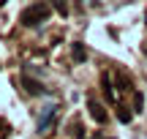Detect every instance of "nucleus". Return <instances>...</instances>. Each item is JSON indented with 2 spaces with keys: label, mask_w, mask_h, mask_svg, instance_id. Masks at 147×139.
Segmentation results:
<instances>
[{
  "label": "nucleus",
  "mask_w": 147,
  "mask_h": 139,
  "mask_svg": "<svg viewBox=\"0 0 147 139\" xmlns=\"http://www.w3.org/2000/svg\"><path fill=\"white\" fill-rule=\"evenodd\" d=\"M49 14H52V8H49L47 3H33L19 14V22L25 27H36V25H41V22H47Z\"/></svg>",
  "instance_id": "1"
},
{
  "label": "nucleus",
  "mask_w": 147,
  "mask_h": 139,
  "mask_svg": "<svg viewBox=\"0 0 147 139\" xmlns=\"http://www.w3.org/2000/svg\"><path fill=\"white\" fill-rule=\"evenodd\" d=\"M55 115H57V107H55V104H49V107L44 109V115L38 117V134L49 128V123H52V117H55Z\"/></svg>",
  "instance_id": "2"
},
{
  "label": "nucleus",
  "mask_w": 147,
  "mask_h": 139,
  "mask_svg": "<svg viewBox=\"0 0 147 139\" xmlns=\"http://www.w3.org/2000/svg\"><path fill=\"white\" fill-rule=\"evenodd\" d=\"M87 107H90V115H93L95 123H106V109L101 107L95 98H87Z\"/></svg>",
  "instance_id": "3"
},
{
  "label": "nucleus",
  "mask_w": 147,
  "mask_h": 139,
  "mask_svg": "<svg viewBox=\"0 0 147 139\" xmlns=\"http://www.w3.org/2000/svg\"><path fill=\"white\" fill-rule=\"evenodd\" d=\"M22 85H25V90L30 93V96H41L47 87L41 85V82H36V79H30V76H22Z\"/></svg>",
  "instance_id": "4"
},
{
  "label": "nucleus",
  "mask_w": 147,
  "mask_h": 139,
  "mask_svg": "<svg viewBox=\"0 0 147 139\" xmlns=\"http://www.w3.org/2000/svg\"><path fill=\"white\" fill-rule=\"evenodd\" d=\"M71 55H74V63H84L87 60V52H84L82 44H71Z\"/></svg>",
  "instance_id": "5"
},
{
  "label": "nucleus",
  "mask_w": 147,
  "mask_h": 139,
  "mask_svg": "<svg viewBox=\"0 0 147 139\" xmlns=\"http://www.w3.org/2000/svg\"><path fill=\"white\" fill-rule=\"evenodd\" d=\"M101 82H104V93H106V98H109V101H115V90H112V79H109V76H104Z\"/></svg>",
  "instance_id": "6"
},
{
  "label": "nucleus",
  "mask_w": 147,
  "mask_h": 139,
  "mask_svg": "<svg viewBox=\"0 0 147 139\" xmlns=\"http://www.w3.org/2000/svg\"><path fill=\"white\" fill-rule=\"evenodd\" d=\"M52 5H55V8H57V14H68V3H65V0H52Z\"/></svg>",
  "instance_id": "7"
},
{
  "label": "nucleus",
  "mask_w": 147,
  "mask_h": 139,
  "mask_svg": "<svg viewBox=\"0 0 147 139\" xmlns=\"http://www.w3.org/2000/svg\"><path fill=\"white\" fill-rule=\"evenodd\" d=\"M71 134H74V139H84V131H82V126H79V120H74Z\"/></svg>",
  "instance_id": "8"
},
{
  "label": "nucleus",
  "mask_w": 147,
  "mask_h": 139,
  "mask_svg": "<svg viewBox=\"0 0 147 139\" xmlns=\"http://www.w3.org/2000/svg\"><path fill=\"white\" fill-rule=\"evenodd\" d=\"M142 104H144L142 93H134V109H136V112H142Z\"/></svg>",
  "instance_id": "9"
},
{
  "label": "nucleus",
  "mask_w": 147,
  "mask_h": 139,
  "mask_svg": "<svg viewBox=\"0 0 147 139\" xmlns=\"http://www.w3.org/2000/svg\"><path fill=\"white\" fill-rule=\"evenodd\" d=\"M5 136H8V123L0 120V139H5Z\"/></svg>",
  "instance_id": "10"
},
{
  "label": "nucleus",
  "mask_w": 147,
  "mask_h": 139,
  "mask_svg": "<svg viewBox=\"0 0 147 139\" xmlns=\"http://www.w3.org/2000/svg\"><path fill=\"white\" fill-rule=\"evenodd\" d=\"M117 117H120V123H128V120H131V115H128L125 109H120V112H117Z\"/></svg>",
  "instance_id": "11"
},
{
  "label": "nucleus",
  "mask_w": 147,
  "mask_h": 139,
  "mask_svg": "<svg viewBox=\"0 0 147 139\" xmlns=\"http://www.w3.org/2000/svg\"><path fill=\"white\" fill-rule=\"evenodd\" d=\"M90 139H112V136H104V134H93Z\"/></svg>",
  "instance_id": "12"
}]
</instances>
